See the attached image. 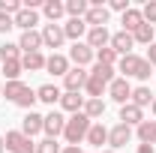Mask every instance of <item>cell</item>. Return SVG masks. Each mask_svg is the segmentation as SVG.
Returning <instances> with one entry per match:
<instances>
[{"label":"cell","instance_id":"cell-1","mask_svg":"<svg viewBox=\"0 0 156 153\" xmlns=\"http://www.w3.org/2000/svg\"><path fill=\"white\" fill-rule=\"evenodd\" d=\"M114 66H105V63H96L90 72H87V84H84V90H87V99H102V93L108 90V84L114 81Z\"/></svg>","mask_w":156,"mask_h":153},{"label":"cell","instance_id":"cell-2","mask_svg":"<svg viewBox=\"0 0 156 153\" xmlns=\"http://www.w3.org/2000/svg\"><path fill=\"white\" fill-rule=\"evenodd\" d=\"M3 96L12 102V105H18L24 111H33V102H36V90H30L24 81H3Z\"/></svg>","mask_w":156,"mask_h":153},{"label":"cell","instance_id":"cell-3","mask_svg":"<svg viewBox=\"0 0 156 153\" xmlns=\"http://www.w3.org/2000/svg\"><path fill=\"white\" fill-rule=\"evenodd\" d=\"M150 63L147 57H138V54H126V57L117 60V72H123V78H138V81H147L150 78Z\"/></svg>","mask_w":156,"mask_h":153},{"label":"cell","instance_id":"cell-4","mask_svg":"<svg viewBox=\"0 0 156 153\" xmlns=\"http://www.w3.org/2000/svg\"><path fill=\"white\" fill-rule=\"evenodd\" d=\"M90 126H93V120L84 114V111H78L66 120V129H63V138L69 141V147H78V141H84L87 132H90Z\"/></svg>","mask_w":156,"mask_h":153},{"label":"cell","instance_id":"cell-5","mask_svg":"<svg viewBox=\"0 0 156 153\" xmlns=\"http://www.w3.org/2000/svg\"><path fill=\"white\" fill-rule=\"evenodd\" d=\"M6 150L9 153H36V144H33V138H27V135L21 132V129H12V132H6Z\"/></svg>","mask_w":156,"mask_h":153},{"label":"cell","instance_id":"cell-6","mask_svg":"<svg viewBox=\"0 0 156 153\" xmlns=\"http://www.w3.org/2000/svg\"><path fill=\"white\" fill-rule=\"evenodd\" d=\"M42 48H63V42H66V33H63V24H45L42 30Z\"/></svg>","mask_w":156,"mask_h":153},{"label":"cell","instance_id":"cell-7","mask_svg":"<svg viewBox=\"0 0 156 153\" xmlns=\"http://www.w3.org/2000/svg\"><path fill=\"white\" fill-rule=\"evenodd\" d=\"M96 60V51L87 45V42H75L72 48H69V63H75V66H87V63H93Z\"/></svg>","mask_w":156,"mask_h":153},{"label":"cell","instance_id":"cell-8","mask_svg":"<svg viewBox=\"0 0 156 153\" xmlns=\"http://www.w3.org/2000/svg\"><path fill=\"white\" fill-rule=\"evenodd\" d=\"M84 84H87V69H81V66H72V69L63 75V87H66V93H81Z\"/></svg>","mask_w":156,"mask_h":153},{"label":"cell","instance_id":"cell-9","mask_svg":"<svg viewBox=\"0 0 156 153\" xmlns=\"http://www.w3.org/2000/svg\"><path fill=\"white\" fill-rule=\"evenodd\" d=\"M108 96L114 99V102H120V105H126L129 99H132V84L126 81V78L120 75V78H114L111 84H108Z\"/></svg>","mask_w":156,"mask_h":153},{"label":"cell","instance_id":"cell-10","mask_svg":"<svg viewBox=\"0 0 156 153\" xmlns=\"http://www.w3.org/2000/svg\"><path fill=\"white\" fill-rule=\"evenodd\" d=\"M129 141H132V126H126V123H117L114 129H108V144H111V150L126 147Z\"/></svg>","mask_w":156,"mask_h":153},{"label":"cell","instance_id":"cell-11","mask_svg":"<svg viewBox=\"0 0 156 153\" xmlns=\"http://www.w3.org/2000/svg\"><path fill=\"white\" fill-rule=\"evenodd\" d=\"M108 45L114 48L120 57H126V54H132L135 39H132V33H126V30H117V33H111V42H108Z\"/></svg>","mask_w":156,"mask_h":153},{"label":"cell","instance_id":"cell-12","mask_svg":"<svg viewBox=\"0 0 156 153\" xmlns=\"http://www.w3.org/2000/svg\"><path fill=\"white\" fill-rule=\"evenodd\" d=\"M63 129H66V117L60 114V111H51V114H45L42 132L48 135V138H57V135H63Z\"/></svg>","mask_w":156,"mask_h":153},{"label":"cell","instance_id":"cell-13","mask_svg":"<svg viewBox=\"0 0 156 153\" xmlns=\"http://www.w3.org/2000/svg\"><path fill=\"white\" fill-rule=\"evenodd\" d=\"M108 18H111V12H108V6H102V3L90 6V9H87V15H84L87 27H105V24H108Z\"/></svg>","mask_w":156,"mask_h":153},{"label":"cell","instance_id":"cell-14","mask_svg":"<svg viewBox=\"0 0 156 153\" xmlns=\"http://www.w3.org/2000/svg\"><path fill=\"white\" fill-rule=\"evenodd\" d=\"M84 42H87L93 51H99V48H108V42H111V33H108V27H90Z\"/></svg>","mask_w":156,"mask_h":153},{"label":"cell","instance_id":"cell-15","mask_svg":"<svg viewBox=\"0 0 156 153\" xmlns=\"http://www.w3.org/2000/svg\"><path fill=\"white\" fill-rule=\"evenodd\" d=\"M18 48H21V54H33V51H42V33H39V30H27V33H21Z\"/></svg>","mask_w":156,"mask_h":153},{"label":"cell","instance_id":"cell-16","mask_svg":"<svg viewBox=\"0 0 156 153\" xmlns=\"http://www.w3.org/2000/svg\"><path fill=\"white\" fill-rule=\"evenodd\" d=\"M45 69H48L51 75H60V78H63L72 66H69V57H66V54H57V51H54L51 57H45Z\"/></svg>","mask_w":156,"mask_h":153},{"label":"cell","instance_id":"cell-17","mask_svg":"<svg viewBox=\"0 0 156 153\" xmlns=\"http://www.w3.org/2000/svg\"><path fill=\"white\" fill-rule=\"evenodd\" d=\"M87 21L84 18H69L66 24H63V33H66V39H72V42H81V36H87Z\"/></svg>","mask_w":156,"mask_h":153},{"label":"cell","instance_id":"cell-18","mask_svg":"<svg viewBox=\"0 0 156 153\" xmlns=\"http://www.w3.org/2000/svg\"><path fill=\"white\" fill-rule=\"evenodd\" d=\"M42 123H45V117H42V114L27 111V114H24V120H21V132L27 135V138H33V135L42 132Z\"/></svg>","mask_w":156,"mask_h":153},{"label":"cell","instance_id":"cell-19","mask_svg":"<svg viewBox=\"0 0 156 153\" xmlns=\"http://www.w3.org/2000/svg\"><path fill=\"white\" fill-rule=\"evenodd\" d=\"M84 102H87V96H81V93H66V90H63V96H60V108L69 111V114L84 111Z\"/></svg>","mask_w":156,"mask_h":153},{"label":"cell","instance_id":"cell-20","mask_svg":"<svg viewBox=\"0 0 156 153\" xmlns=\"http://www.w3.org/2000/svg\"><path fill=\"white\" fill-rule=\"evenodd\" d=\"M144 120V111L132 105V102H126V105H120V123H126V126H138Z\"/></svg>","mask_w":156,"mask_h":153},{"label":"cell","instance_id":"cell-21","mask_svg":"<svg viewBox=\"0 0 156 153\" xmlns=\"http://www.w3.org/2000/svg\"><path fill=\"white\" fill-rule=\"evenodd\" d=\"M42 12H45V18L51 21V24H57V21L66 15V3H63V0H45V3H42Z\"/></svg>","mask_w":156,"mask_h":153},{"label":"cell","instance_id":"cell-22","mask_svg":"<svg viewBox=\"0 0 156 153\" xmlns=\"http://www.w3.org/2000/svg\"><path fill=\"white\" fill-rule=\"evenodd\" d=\"M36 24H39V12L36 9H21L18 15H15V27H21V33L33 30Z\"/></svg>","mask_w":156,"mask_h":153},{"label":"cell","instance_id":"cell-23","mask_svg":"<svg viewBox=\"0 0 156 153\" xmlns=\"http://www.w3.org/2000/svg\"><path fill=\"white\" fill-rule=\"evenodd\" d=\"M60 96H63V90H60L57 84H42L36 90V99L45 102V105H51V108H54V102H60Z\"/></svg>","mask_w":156,"mask_h":153},{"label":"cell","instance_id":"cell-24","mask_svg":"<svg viewBox=\"0 0 156 153\" xmlns=\"http://www.w3.org/2000/svg\"><path fill=\"white\" fill-rule=\"evenodd\" d=\"M120 24H123V30H126V33H135L138 27L144 24V18H141V9H135V6H129V9L123 12V21H120Z\"/></svg>","mask_w":156,"mask_h":153},{"label":"cell","instance_id":"cell-25","mask_svg":"<svg viewBox=\"0 0 156 153\" xmlns=\"http://www.w3.org/2000/svg\"><path fill=\"white\" fill-rule=\"evenodd\" d=\"M135 135H138L141 144H156V120H141Z\"/></svg>","mask_w":156,"mask_h":153},{"label":"cell","instance_id":"cell-26","mask_svg":"<svg viewBox=\"0 0 156 153\" xmlns=\"http://www.w3.org/2000/svg\"><path fill=\"white\" fill-rule=\"evenodd\" d=\"M129 102H132V105H138V108L144 111V108L153 102V93H150V87H147V84H138V87H132V99H129Z\"/></svg>","mask_w":156,"mask_h":153},{"label":"cell","instance_id":"cell-27","mask_svg":"<svg viewBox=\"0 0 156 153\" xmlns=\"http://www.w3.org/2000/svg\"><path fill=\"white\" fill-rule=\"evenodd\" d=\"M21 66H24L27 72H42V69H45V54H42V51L21 54Z\"/></svg>","mask_w":156,"mask_h":153},{"label":"cell","instance_id":"cell-28","mask_svg":"<svg viewBox=\"0 0 156 153\" xmlns=\"http://www.w3.org/2000/svg\"><path fill=\"white\" fill-rule=\"evenodd\" d=\"M87 144H93V147H99L102 150V144H108V129L102 126V123H93L90 126V132H87V138H84Z\"/></svg>","mask_w":156,"mask_h":153},{"label":"cell","instance_id":"cell-29","mask_svg":"<svg viewBox=\"0 0 156 153\" xmlns=\"http://www.w3.org/2000/svg\"><path fill=\"white\" fill-rule=\"evenodd\" d=\"M132 39H135V45H150L156 39V27L153 24H141L135 33H132Z\"/></svg>","mask_w":156,"mask_h":153},{"label":"cell","instance_id":"cell-30","mask_svg":"<svg viewBox=\"0 0 156 153\" xmlns=\"http://www.w3.org/2000/svg\"><path fill=\"white\" fill-rule=\"evenodd\" d=\"M87 9H90L87 0H66V15H69V18H84Z\"/></svg>","mask_w":156,"mask_h":153},{"label":"cell","instance_id":"cell-31","mask_svg":"<svg viewBox=\"0 0 156 153\" xmlns=\"http://www.w3.org/2000/svg\"><path fill=\"white\" fill-rule=\"evenodd\" d=\"M0 66H3V75H6V81H18V75L24 72V66H21V57H18V60H3Z\"/></svg>","mask_w":156,"mask_h":153},{"label":"cell","instance_id":"cell-32","mask_svg":"<svg viewBox=\"0 0 156 153\" xmlns=\"http://www.w3.org/2000/svg\"><path fill=\"white\" fill-rule=\"evenodd\" d=\"M84 114L90 117V120H99V117L105 114V102L102 99H87L84 102Z\"/></svg>","mask_w":156,"mask_h":153},{"label":"cell","instance_id":"cell-33","mask_svg":"<svg viewBox=\"0 0 156 153\" xmlns=\"http://www.w3.org/2000/svg\"><path fill=\"white\" fill-rule=\"evenodd\" d=\"M117 60H120V54H117L111 45H108V48H99V51H96V63H105V66H117Z\"/></svg>","mask_w":156,"mask_h":153},{"label":"cell","instance_id":"cell-34","mask_svg":"<svg viewBox=\"0 0 156 153\" xmlns=\"http://www.w3.org/2000/svg\"><path fill=\"white\" fill-rule=\"evenodd\" d=\"M18 57H21L18 42H3V45H0V63H3V60H18Z\"/></svg>","mask_w":156,"mask_h":153},{"label":"cell","instance_id":"cell-35","mask_svg":"<svg viewBox=\"0 0 156 153\" xmlns=\"http://www.w3.org/2000/svg\"><path fill=\"white\" fill-rule=\"evenodd\" d=\"M21 9H24V0H0V12H6V15H18Z\"/></svg>","mask_w":156,"mask_h":153},{"label":"cell","instance_id":"cell-36","mask_svg":"<svg viewBox=\"0 0 156 153\" xmlns=\"http://www.w3.org/2000/svg\"><path fill=\"white\" fill-rule=\"evenodd\" d=\"M141 18H144V24H156V0H147L141 6Z\"/></svg>","mask_w":156,"mask_h":153},{"label":"cell","instance_id":"cell-37","mask_svg":"<svg viewBox=\"0 0 156 153\" xmlns=\"http://www.w3.org/2000/svg\"><path fill=\"white\" fill-rule=\"evenodd\" d=\"M36 153H60L57 138H42V141L36 144Z\"/></svg>","mask_w":156,"mask_h":153},{"label":"cell","instance_id":"cell-38","mask_svg":"<svg viewBox=\"0 0 156 153\" xmlns=\"http://www.w3.org/2000/svg\"><path fill=\"white\" fill-rule=\"evenodd\" d=\"M12 27H15V18H12V15H6V12H0V33L6 36Z\"/></svg>","mask_w":156,"mask_h":153},{"label":"cell","instance_id":"cell-39","mask_svg":"<svg viewBox=\"0 0 156 153\" xmlns=\"http://www.w3.org/2000/svg\"><path fill=\"white\" fill-rule=\"evenodd\" d=\"M111 9H114V12H120V15H123V12L129 9V0H111V3H108V12H111Z\"/></svg>","mask_w":156,"mask_h":153},{"label":"cell","instance_id":"cell-40","mask_svg":"<svg viewBox=\"0 0 156 153\" xmlns=\"http://www.w3.org/2000/svg\"><path fill=\"white\" fill-rule=\"evenodd\" d=\"M147 63H150V66H156V39L147 45Z\"/></svg>","mask_w":156,"mask_h":153},{"label":"cell","instance_id":"cell-41","mask_svg":"<svg viewBox=\"0 0 156 153\" xmlns=\"http://www.w3.org/2000/svg\"><path fill=\"white\" fill-rule=\"evenodd\" d=\"M135 153H156V147H153V144H138Z\"/></svg>","mask_w":156,"mask_h":153},{"label":"cell","instance_id":"cell-42","mask_svg":"<svg viewBox=\"0 0 156 153\" xmlns=\"http://www.w3.org/2000/svg\"><path fill=\"white\" fill-rule=\"evenodd\" d=\"M60 153H87V150H78V147H63Z\"/></svg>","mask_w":156,"mask_h":153},{"label":"cell","instance_id":"cell-43","mask_svg":"<svg viewBox=\"0 0 156 153\" xmlns=\"http://www.w3.org/2000/svg\"><path fill=\"white\" fill-rule=\"evenodd\" d=\"M150 111H153V117H156V96H153V102H150Z\"/></svg>","mask_w":156,"mask_h":153},{"label":"cell","instance_id":"cell-44","mask_svg":"<svg viewBox=\"0 0 156 153\" xmlns=\"http://www.w3.org/2000/svg\"><path fill=\"white\" fill-rule=\"evenodd\" d=\"M6 150V141H3V135H0V153Z\"/></svg>","mask_w":156,"mask_h":153},{"label":"cell","instance_id":"cell-45","mask_svg":"<svg viewBox=\"0 0 156 153\" xmlns=\"http://www.w3.org/2000/svg\"><path fill=\"white\" fill-rule=\"evenodd\" d=\"M99 153H117V150H111V147H108V150H99Z\"/></svg>","mask_w":156,"mask_h":153},{"label":"cell","instance_id":"cell-46","mask_svg":"<svg viewBox=\"0 0 156 153\" xmlns=\"http://www.w3.org/2000/svg\"><path fill=\"white\" fill-rule=\"evenodd\" d=\"M0 96H3V78H0Z\"/></svg>","mask_w":156,"mask_h":153}]
</instances>
